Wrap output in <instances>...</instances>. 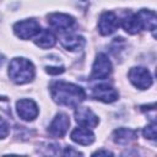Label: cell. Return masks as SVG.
Returning a JSON list of instances; mask_svg holds the SVG:
<instances>
[{
  "mask_svg": "<svg viewBox=\"0 0 157 157\" xmlns=\"http://www.w3.org/2000/svg\"><path fill=\"white\" fill-rule=\"evenodd\" d=\"M50 93L54 102L69 108H76L86 98L83 88L64 81L54 82L50 87Z\"/></svg>",
  "mask_w": 157,
  "mask_h": 157,
  "instance_id": "1",
  "label": "cell"
},
{
  "mask_svg": "<svg viewBox=\"0 0 157 157\" xmlns=\"http://www.w3.org/2000/svg\"><path fill=\"white\" fill-rule=\"evenodd\" d=\"M9 76L17 85L28 83L34 77V66L25 58H15L9 64Z\"/></svg>",
  "mask_w": 157,
  "mask_h": 157,
  "instance_id": "2",
  "label": "cell"
},
{
  "mask_svg": "<svg viewBox=\"0 0 157 157\" xmlns=\"http://www.w3.org/2000/svg\"><path fill=\"white\" fill-rule=\"evenodd\" d=\"M128 76L130 82L140 90H146L152 85V76L146 67H142V66L132 67L130 69Z\"/></svg>",
  "mask_w": 157,
  "mask_h": 157,
  "instance_id": "3",
  "label": "cell"
},
{
  "mask_svg": "<svg viewBox=\"0 0 157 157\" xmlns=\"http://www.w3.org/2000/svg\"><path fill=\"white\" fill-rule=\"evenodd\" d=\"M39 31L40 26L36 20H23L13 25V32L21 39H29L36 37Z\"/></svg>",
  "mask_w": 157,
  "mask_h": 157,
  "instance_id": "4",
  "label": "cell"
},
{
  "mask_svg": "<svg viewBox=\"0 0 157 157\" xmlns=\"http://www.w3.org/2000/svg\"><path fill=\"white\" fill-rule=\"evenodd\" d=\"M112 72V63L108 56L103 53L98 54L93 65H92V74L91 77L93 80H104Z\"/></svg>",
  "mask_w": 157,
  "mask_h": 157,
  "instance_id": "5",
  "label": "cell"
},
{
  "mask_svg": "<svg viewBox=\"0 0 157 157\" xmlns=\"http://www.w3.org/2000/svg\"><path fill=\"white\" fill-rule=\"evenodd\" d=\"M119 27V18L112 11H105L99 16L98 31L102 36H109L114 33Z\"/></svg>",
  "mask_w": 157,
  "mask_h": 157,
  "instance_id": "6",
  "label": "cell"
},
{
  "mask_svg": "<svg viewBox=\"0 0 157 157\" xmlns=\"http://www.w3.org/2000/svg\"><path fill=\"white\" fill-rule=\"evenodd\" d=\"M48 23L52 28H54L58 32H65L69 28H71L75 23V18L66 13L54 12L48 15Z\"/></svg>",
  "mask_w": 157,
  "mask_h": 157,
  "instance_id": "7",
  "label": "cell"
},
{
  "mask_svg": "<svg viewBox=\"0 0 157 157\" xmlns=\"http://www.w3.org/2000/svg\"><path fill=\"white\" fill-rule=\"evenodd\" d=\"M16 110L21 119L26 121H32L38 115V107L32 99H20L16 103Z\"/></svg>",
  "mask_w": 157,
  "mask_h": 157,
  "instance_id": "8",
  "label": "cell"
},
{
  "mask_svg": "<svg viewBox=\"0 0 157 157\" xmlns=\"http://www.w3.org/2000/svg\"><path fill=\"white\" fill-rule=\"evenodd\" d=\"M92 97L94 99L104 102V103H112V102L118 99L119 93L114 87L105 85V83H102V85L94 86L92 88Z\"/></svg>",
  "mask_w": 157,
  "mask_h": 157,
  "instance_id": "9",
  "label": "cell"
},
{
  "mask_svg": "<svg viewBox=\"0 0 157 157\" xmlns=\"http://www.w3.org/2000/svg\"><path fill=\"white\" fill-rule=\"evenodd\" d=\"M70 125V119L65 113H59L55 115V118L53 119V121L49 125V134L53 137H63Z\"/></svg>",
  "mask_w": 157,
  "mask_h": 157,
  "instance_id": "10",
  "label": "cell"
},
{
  "mask_svg": "<svg viewBox=\"0 0 157 157\" xmlns=\"http://www.w3.org/2000/svg\"><path fill=\"white\" fill-rule=\"evenodd\" d=\"M75 119H76L77 124H80L83 128L93 129L98 125L97 115L87 107H78L75 110Z\"/></svg>",
  "mask_w": 157,
  "mask_h": 157,
  "instance_id": "11",
  "label": "cell"
},
{
  "mask_svg": "<svg viewBox=\"0 0 157 157\" xmlns=\"http://www.w3.org/2000/svg\"><path fill=\"white\" fill-rule=\"evenodd\" d=\"M71 140L80 145H91L94 141V134L88 128H76L71 131Z\"/></svg>",
  "mask_w": 157,
  "mask_h": 157,
  "instance_id": "12",
  "label": "cell"
},
{
  "mask_svg": "<svg viewBox=\"0 0 157 157\" xmlns=\"http://www.w3.org/2000/svg\"><path fill=\"white\" fill-rule=\"evenodd\" d=\"M121 26L130 34H136L142 29V26H141L137 13H132V12H128L121 18Z\"/></svg>",
  "mask_w": 157,
  "mask_h": 157,
  "instance_id": "13",
  "label": "cell"
},
{
  "mask_svg": "<svg viewBox=\"0 0 157 157\" xmlns=\"http://www.w3.org/2000/svg\"><path fill=\"white\" fill-rule=\"evenodd\" d=\"M34 43L42 49H48L55 45L56 43V37L50 29H40L38 34L34 37Z\"/></svg>",
  "mask_w": 157,
  "mask_h": 157,
  "instance_id": "14",
  "label": "cell"
},
{
  "mask_svg": "<svg viewBox=\"0 0 157 157\" xmlns=\"http://www.w3.org/2000/svg\"><path fill=\"white\" fill-rule=\"evenodd\" d=\"M60 42L63 47L70 52L80 50L85 45V38L78 34H64L60 38Z\"/></svg>",
  "mask_w": 157,
  "mask_h": 157,
  "instance_id": "15",
  "label": "cell"
},
{
  "mask_svg": "<svg viewBox=\"0 0 157 157\" xmlns=\"http://www.w3.org/2000/svg\"><path fill=\"white\" fill-rule=\"evenodd\" d=\"M137 16L140 18V22H141V26L142 28L145 29H148L151 32H155L156 31V27H157V18H156V12L152 11V10H140L137 12Z\"/></svg>",
  "mask_w": 157,
  "mask_h": 157,
  "instance_id": "16",
  "label": "cell"
},
{
  "mask_svg": "<svg viewBox=\"0 0 157 157\" xmlns=\"http://www.w3.org/2000/svg\"><path fill=\"white\" fill-rule=\"evenodd\" d=\"M113 139L118 145H128L136 139V131L128 128H119L114 130Z\"/></svg>",
  "mask_w": 157,
  "mask_h": 157,
  "instance_id": "17",
  "label": "cell"
},
{
  "mask_svg": "<svg viewBox=\"0 0 157 157\" xmlns=\"http://www.w3.org/2000/svg\"><path fill=\"white\" fill-rule=\"evenodd\" d=\"M144 136L146 139H150V140H155L156 139V134H157V130H156V124L152 123L150 125H147L145 129H144Z\"/></svg>",
  "mask_w": 157,
  "mask_h": 157,
  "instance_id": "18",
  "label": "cell"
},
{
  "mask_svg": "<svg viewBox=\"0 0 157 157\" xmlns=\"http://www.w3.org/2000/svg\"><path fill=\"white\" fill-rule=\"evenodd\" d=\"M7 135H9V125L2 118H0V139L6 137Z\"/></svg>",
  "mask_w": 157,
  "mask_h": 157,
  "instance_id": "19",
  "label": "cell"
},
{
  "mask_svg": "<svg viewBox=\"0 0 157 157\" xmlns=\"http://www.w3.org/2000/svg\"><path fill=\"white\" fill-rule=\"evenodd\" d=\"M45 71L48 74H52V75H58V74H61L64 71V67L63 66H60V67H58V66H47Z\"/></svg>",
  "mask_w": 157,
  "mask_h": 157,
  "instance_id": "20",
  "label": "cell"
},
{
  "mask_svg": "<svg viewBox=\"0 0 157 157\" xmlns=\"http://www.w3.org/2000/svg\"><path fill=\"white\" fill-rule=\"evenodd\" d=\"M63 153H64V155H66V156H67V155H69V156H70V155H75V156H78V155H81L78 151H75V150H72V147H66V148H65V151H64Z\"/></svg>",
  "mask_w": 157,
  "mask_h": 157,
  "instance_id": "21",
  "label": "cell"
},
{
  "mask_svg": "<svg viewBox=\"0 0 157 157\" xmlns=\"http://www.w3.org/2000/svg\"><path fill=\"white\" fill-rule=\"evenodd\" d=\"M94 155H105V156H108V155H109V156H112L113 153H112V152H109V151H97V152H94V153H93V156H94Z\"/></svg>",
  "mask_w": 157,
  "mask_h": 157,
  "instance_id": "22",
  "label": "cell"
}]
</instances>
